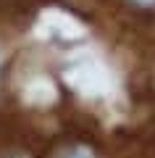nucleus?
<instances>
[{
    "label": "nucleus",
    "instance_id": "nucleus-2",
    "mask_svg": "<svg viewBox=\"0 0 155 158\" xmlns=\"http://www.w3.org/2000/svg\"><path fill=\"white\" fill-rule=\"evenodd\" d=\"M137 6H155V0H134Z\"/></svg>",
    "mask_w": 155,
    "mask_h": 158
},
{
    "label": "nucleus",
    "instance_id": "nucleus-1",
    "mask_svg": "<svg viewBox=\"0 0 155 158\" xmlns=\"http://www.w3.org/2000/svg\"><path fill=\"white\" fill-rule=\"evenodd\" d=\"M71 158H92V156H89V153L87 150H76V153H74V156Z\"/></svg>",
    "mask_w": 155,
    "mask_h": 158
}]
</instances>
